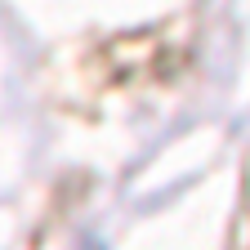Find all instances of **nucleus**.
Here are the masks:
<instances>
[{"label":"nucleus","instance_id":"nucleus-1","mask_svg":"<svg viewBox=\"0 0 250 250\" xmlns=\"http://www.w3.org/2000/svg\"><path fill=\"white\" fill-rule=\"evenodd\" d=\"M85 250H94V246H85Z\"/></svg>","mask_w":250,"mask_h":250}]
</instances>
